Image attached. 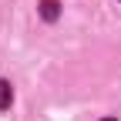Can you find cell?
Here are the masks:
<instances>
[{
  "label": "cell",
  "instance_id": "2",
  "mask_svg": "<svg viewBox=\"0 0 121 121\" xmlns=\"http://www.w3.org/2000/svg\"><path fill=\"white\" fill-rule=\"evenodd\" d=\"M10 101H13V87L0 78V108H10Z\"/></svg>",
  "mask_w": 121,
  "mask_h": 121
},
{
  "label": "cell",
  "instance_id": "3",
  "mask_svg": "<svg viewBox=\"0 0 121 121\" xmlns=\"http://www.w3.org/2000/svg\"><path fill=\"white\" fill-rule=\"evenodd\" d=\"M104 121H114V118H104Z\"/></svg>",
  "mask_w": 121,
  "mask_h": 121
},
{
  "label": "cell",
  "instance_id": "1",
  "mask_svg": "<svg viewBox=\"0 0 121 121\" xmlns=\"http://www.w3.org/2000/svg\"><path fill=\"white\" fill-rule=\"evenodd\" d=\"M57 13H60V4H57V0H40V17L44 20H57Z\"/></svg>",
  "mask_w": 121,
  "mask_h": 121
}]
</instances>
